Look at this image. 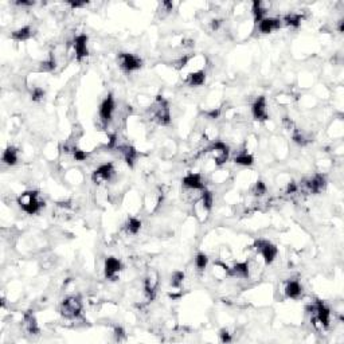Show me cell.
Returning <instances> with one entry per match:
<instances>
[{
  "mask_svg": "<svg viewBox=\"0 0 344 344\" xmlns=\"http://www.w3.org/2000/svg\"><path fill=\"white\" fill-rule=\"evenodd\" d=\"M149 117L152 121L159 125H168L171 123V113H169L168 102L162 96H158L149 106Z\"/></svg>",
  "mask_w": 344,
  "mask_h": 344,
  "instance_id": "obj_1",
  "label": "cell"
},
{
  "mask_svg": "<svg viewBox=\"0 0 344 344\" xmlns=\"http://www.w3.org/2000/svg\"><path fill=\"white\" fill-rule=\"evenodd\" d=\"M19 207L27 213L29 215H34L36 213H39L42 207H45V202L39 200L38 191H26L18 198Z\"/></svg>",
  "mask_w": 344,
  "mask_h": 344,
  "instance_id": "obj_2",
  "label": "cell"
},
{
  "mask_svg": "<svg viewBox=\"0 0 344 344\" xmlns=\"http://www.w3.org/2000/svg\"><path fill=\"white\" fill-rule=\"evenodd\" d=\"M81 300L78 297H74V296L65 298L64 301L61 303V305H59V313L64 316L65 319H69V320L78 319L81 316Z\"/></svg>",
  "mask_w": 344,
  "mask_h": 344,
  "instance_id": "obj_3",
  "label": "cell"
},
{
  "mask_svg": "<svg viewBox=\"0 0 344 344\" xmlns=\"http://www.w3.org/2000/svg\"><path fill=\"white\" fill-rule=\"evenodd\" d=\"M254 250L257 251V254L261 256L263 262L266 263V265H270V263L273 262L277 253H278L277 247L273 244H270L269 241H266V239H257L256 242H254Z\"/></svg>",
  "mask_w": 344,
  "mask_h": 344,
  "instance_id": "obj_4",
  "label": "cell"
},
{
  "mask_svg": "<svg viewBox=\"0 0 344 344\" xmlns=\"http://www.w3.org/2000/svg\"><path fill=\"white\" fill-rule=\"evenodd\" d=\"M118 65L124 71L131 73V71H136L143 66V61H141L137 55L129 53H121L118 54Z\"/></svg>",
  "mask_w": 344,
  "mask_h": 344,
  "instance_id": "obj_5",
  "label": "cell"
},
{
  "mask_svg": "<svg viewBox=\"0 0 344 344\" xmlns=\"http://www.w3.org/2000/svg\"><path fill=\"white\" fill-rule=\"evenodd\" d=\"M116 174V169L113 167L112 163H105L102 165H99L98 168L96 169L92 175V180L96 184H102V183H108L113 179V176Z\"/></svg>",
  "mask_w": 344,
  "mask_h": 344,
  "instance_id": "obj_6",
  "label": "cell"
},
{
  "mask_svg": "<svg viewBox=\"0 0 344 344\" xmlns=\"http://www.w3.org/2000/svg\"><path fill=\"white\" fill-rule=\"evenodd\" d=\"M115 108H116V105H115V99H113V97L109 94V96L102 101L101 106H99V120H101V123H102L104 127H108L109 123L112 121L113 113H115Z\"/></svg>",
  "mask_w": 344,
  "mask_h": 344,
  "instance_id": "obj_7",
  "label": "cell"
},
{
  "mask_svg": "<svg viewBox=\"0 0 344 344\" xmlns=\"http://www.w3.org/2000/svg\"><path fill=\"white\" fill-rule=\"evenodd\" d=\"M251 115L254 117V120L257 121H266L269 118L268 116V108H266V98L261 96L254 101V104L251 105Z\"/></svg>",
  "mask_w": 344,
  "mask_h": 344,
  "instance_id": "obj_8",
  "label": "cell"
},
{
  "mask_svg": "<svg viewBox=\"0 0 344 344\" xmlns=\"http://www.w3.org/2000/svg\"><path fill=\"white\" fill-rule=\"evenodd\" d=\"M123 269V265L120 262V260H117L115 257H109L105 261V277L108 280L116 281L117 276L120 274Z\"/></svg>",
  "mask_w": 344,
  "mask_h": 344,
  "instance_id": "obj_9",
  "label": "cell"
},
{
  "mask_svg": "<svg viewBox=\"0 0 344 344\" xmlns=\"http://www.w3.org/2000/svg\"><path fill=\"white\" fill-rule=\"evenodd\" d=\"M73 49H74V53H76L77 61H81L85 57H88V36L85 34L76 36L74 41H73Z\"/></svg>",
  "mask_w": 344,
  "mask_h": 344,
  "instance_id": "obj_10",
  "label": "cell"
},
{
  "mask_svg": "<svg viewBox=\"0 0 344 344\" xmlns=\"http://www.w3.org/2000/svg\"><path fill=\"white\" fill-rule=\"evenodd\" d=\"M249 274H250V266L246 261L245 262H237L228 270L229 277H234V278H239V280H246L249 277Z\"/></svg>",
  "mask_w": 344,
  "mask_h": 344,
  "instance_id": "obj_11",
  "label": "cell"
},
{
  "mask_svg": "<svg viewBox=\"0 0 344 344\" xmlns=\"http://www.w3.org/2000/svg\"><path fill=\"white\" fill-rule=\"evenodd\" d=\"M258 24V30L262 34H270L276 30H280L282 26V20L278 18H263Z\"/></svg>",
  "mask_w": 344,
  "mask_h": 344,
  "instance_id": "obj_12",
  "label": "cell"
},
{
  "mask_svg": "<svg viewBox=\"0 0 344 344\" xmlns=\"http://www.w3.org/2000/svg\"><path fill=\"white\" fill-rule=\"evenodd\" d=\"M183 187L193 188V190H200V191L206 190V186H204L203 180H202L200 174H194V172L183 178Z\"/></svg>",
  "mask_w": 344,
  "mask_h": 344,
  "instance_id": "obj_13",
  "label": "cell"
},
{
  "mask_svg": "<svg viewBox=\"0 0 344 344\" xmlns=\"http://www.w3.org/2000/svg\"><path fill=\"white\" fill-rule=\"evenodd\" d=\"M23 329L29 335H38L39 333V327L36 323V319L34 313L29 311L23 315Z\"/></svg>",
  "mask_w": 344,
  "mask_h": 344,
  "instance_id": "obj_14",
  "label": "cell"
},
{
  "mask_svg": "<svg viewBox=\"0 0 344 344\" xmlns=\"http://www.w3.org/2000/svg\"><path fill=\"white\" fill-rule=\"evenodd\" d=\"M284 292H285L286 297L296 300V298H298L300 296H301L303 288H301V285H300V282H298L297 280H289L286 281Z\"/></svg>",
  "mask_w": 344,
  "mask_h": 344,
  "instance_id": "obj_15",
  "label": "cell"
},
{
  "mask_svg": "<svg viewBox=\"0 0 344 344\" xmlns=\"http://www.w3.org/2000/svg\"><path fill=\"white\" fill-rule=\"evenodd\" d=\"M206 80V73L204 70H197L190 73L186 78V83L188 86H202Z\"/></svg>",
  "mask_w": 344,
  "mask_h": 344,
  "instance_id": "obj_16",
  "label": "cell"
},
{
  "mask_svg": "<svg viewBox=\"0 0 344 344\" xmlns=\"http://www.w3.org/2000/svg\"><path fill=\"white\" fill-rule=\"evenodd\" d=\"M1 163L6 165H15L18 163V151L14 147H8L6 151L3 152L1 156Z\"/></svg>",
  "mask_w": 344,
  "mask_h": 344,
  "instance_id": "obj_17",
  "label": "cell"
},
{
  "mask_svg": "<svg viewBox=\"0 0 344 344\" xmlns=\"http://www.w3.org/2000/svg\"><path fill=\"white\" fill-rule=\"evenodd\" d=\"M234 163L249 167V165L254 163V159H253V155H251L250 152L246 151V149H242V151L238 152V155L234 156Z\"/></svg>",
  "mask_w": 344,
  "mask_h": 344,
  "instance_id": "obj_18",
  "label": "cell"
},
{
  "mask_svg": "<svg viewBox=\"0 0 344 344\" xmlns=\"http://www.w3.org/2000/svg\"><path fill=\"white\" fill-rule=\"evenodd\" d=\"M31 35H33V30H31V27H30V26H24V27L15 30L11 34V38L18 42H23L30 39Z\"/></svg>",
  "mask_w": 344,
  "mask_h": 344,
  "instance_id": "obj_19",
  "label": "cell"
},
{
  "mask_svg": "<svg viewBox=\"0 0 344 344\" xmlns=\"http://www.w3.org/2000/svg\"><path fill=\"white\" fill-rule=\"evenodd\" d=\"M124 229H125V231H127L128 234H131V235H136V234L140 231L141 229L140 219H137V218H134V216L129 218L128 221H127V223H125Z\"/></svg>",
  "mask_w": 344,
  "mask_h": 344,
  "instance_id": "obj_20",
  "label": "cell"
},
{
  "mask_svg": "<svg viewBox=\"0 0 344 344\" xmlns=\"http://www.w3.org/2000/svg\"><path fill=\"white\" fill-rule=\"evenodd\" d=\"M301 19H303L301 18V15H298V14H288V15H285L281 20H282V24H285V26H289V27H298L300 23H301Z\"/></svg>",
  "mask_w": 344,
  "mask_h": 344,
  "instance_id": "obj_21",
  "label": "cell"
},
{
  "mask_svg": "<svg viewBox=\"0 0 344 344\" xmlns=\"http://www.w3.org/2000/svg\"><path fill=\"white\" fill-rule=\"evenodd\" d=\"M209 263V258L203 253H199L198 256L195 257V268L198 269V272H203L204 269L207 268Z\"/></svg>",
  "mask_w": 344,
  "mask_h": 344,
  "instance_id": "obj_22",
  "label": "cell"
},
{
  "mask_svg": "<svg viewBox=\"0 0 344 344\" xmlns=\"http://www.w3.org/2000/svg\"><path fill=\"white\" fill-rule=\"evenodd\" d=\"M184 282V273L183 272H175L171 276V285L175 289H179Z\"/></svg>",
  "mask_w": 344,
  "mask_h": 344,
  "instance_id": "obj_23",
  "label": "cell"
},
{
  "mask_svg": "<svg viewBox=\"0 0 344 344\" xmlns=\"http://www.w3.org/2000/svg\"><path fill=\"white\" fill-rule=\"evenodd\" d=\"M250 193L254 197H262L266 194V186L263 184L262 181H257V183H254V186L251 187Z\"/></svg>",
  "mask_w": 344,
  "mask_h": 344,
  "instance_id": "obj_24",
  "label": "cell"
},
{
  "mask_svg": "<svg viewBox=\"0 0 344 344\" xmlns=\"http://www.w3.org/2000/svg\"><path fill=\"white\" fill-rule=\"evenodd\" d=\"M43 97H45V90L43 89L39 88V86L33 88V90H31V98L34 99V101H41V99H43Z\"/></svg>",
  "mask_w": 344,
  "mask_h": 344,
  "instance_id": "obj_25",
  "label": "cell"
},
{
  "mask_svg": "<svg viewBox=\"0 0 344 344\" xmlns=\"http://www.w3.org/2000/svg\"><path fill=\"white\" fill-rule=\"evenodd\" d=\"M115 339H116V342H124L125 339H127V333H125V331H124L121 327H116L115 328Z\"/></svg>",
  "mask_w": 344,
  "mask_h": 344,
  "instance_id": "obj_26",
  "label": "cell"
},
{
  "mask_svg": "<svg viewBox=\"0 0 344 344\" xmlns=\"http://www.w3.org/2000/svg\"><path fill=\"white\" fill-rule=\"evenodd\" d=\"M219 338H221V342L222 343H229V342H231V333L229 332L228 329H222L221 333H219Z\"/></svg>",
  "mask_w": 344,
  "mask_h": 344,
  "instance_id": "obj_27",
  "label": "cell"
}]
</instances>
